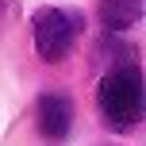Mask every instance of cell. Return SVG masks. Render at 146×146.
Masks as SVG:
<instances>
[{"instance_id":"5","label":"cell","mask_w":146,"mask_h":146,"mask_svg":"<svg viewBox=\"0 0 146 146\" xmlns=\"http://www.w3.org/2000/svg\"><path fill=\"white\" fill-rule=\"evenodd\" d=\"M0 8H8V0H0Z\"/></svg>"},{"instance_id":"2","label":"cell","mask_w":146,"mask_h":146,"mask_svg":"<svg viewBox=\"0 0 146 146\" xmlns=\"http://www.w3.org/2000/svg\"><path fill=\"white\" fill-rule=\"evenodd\" d=\"M35 50L42 62H62L69 54L73 38H77V15L73 12H62V8H38L35 19Z\"/></svg>"},{"instance_id":"1","label":"cell","mask_w":146,"mask_h":146,"mask_svg":"<svg viewBox=\"0 0 146 146\" xmlns=\"http://www.w3.org/2000/svg\"><path fill=\"white\" fill-rule=\"evenodd\" d=\"M96 104L100 115L111 131H131L142 115V77L135 66H115L104 73L100 88H96Z\"/></svg>"},{"instance_id":"4","label":"cell","mask_w":146,"mask_h":146,"mask_svg":"<svg viewBox=\"0 0 146 146\" xmlns=\"http://www.w3.org/2000/svg\"><path fill=\"white\" fill-rule=\"evenodd\" d=\"M142 15V0H100V23L108 31H127Z\"/></svg>"},{"instance_id":"3","label":"cell","mask_w":146,"mask_h":146,"mask_svg":"<svg viewBox=\"0 0 146 146\" xmlns=\"http://www.w3.org/2000/svg\"><path fill=\"white\" fill-rule=\"evenodd\" d=\"M69 123H73V104L62 92H46L38 100V131L46 139H66Z\"/></svg>"}]
</instances>
